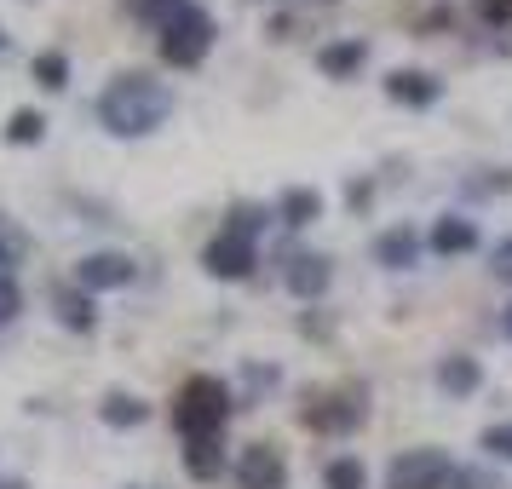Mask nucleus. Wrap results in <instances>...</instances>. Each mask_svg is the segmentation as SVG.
Returning a JSON list of instances; mask_svg holds the SVG:
<instances>
[{
	"label": "nucleus",
	"mask_w": 512,
	"mask_h": 489,
	"mask_svg": "<svg viewBox=\"0 0 512 489\" xmlns=\"http://www.w3.org/2000/svg\"><path fill=\"white\" fill-rule=\"evenodd\" d=\"M173 116V93H167L156 75H116L104 98H98V121L116 133V139H144Z\"/></svg>",
	"instance_id": "nucleus-1"
},
{
	"label": "nucleus",
	"mask_w": 512,
	"mask_h": 489,
	"mask_svg": "<svg viewBox=\"0 0 512 489\" xmlns=\"http://www.w3.org/2000/svg\"><path fill=\"white\" fill-rule=\"evenodd\" d=\"M225 420H231V386L213 380V374L185 380V392H179V403H173V426H179L185 438H219Z\"/></svg>",
	"instance_id": "nucleus-2"
},
{
	"label": "nucleus",
	"mask_w": 512,
	"mask_h": 489,
	"mask_svg": "<svg viewBox=\"0 0 512 489\" xmlns=\"http://www.w3.org/2000/svg\"><path fill=\"white\" fill-rule=\"evenodd\" d=\"M208 47H213V18L202 6H185V12L162 29V58L173 70H196V64L208 58Z\"/></svg>",
	"instance_id": "nucleus-3"
},
{
	"label": "nucleus",
	"mask_w": 512,
	"mask_h": 489,
	"mask_svg": "<svg viewBox=\"0 0 512 489\" xmlns=\"http://www.w3.org/2000/svg\"><path fill=\"white\" fill-rule=\"evenodd\" d=\"M455 478V466L443 449H403L386 472V489H443Z\"/></svg>",
	"instance_id": "nucleus-4"
},
{
	"label": "nucleus",
	"mask_w": 512,
	"mask_h": 489,
	"mask_svg": "<svg viewBox=\"0 0 512 489\" xmlns=\"http://www.w3.org/2000/svg\"><path fill=\"white\" fill-rule=\"evenodd\" d=\"M236 484L242 489H282L288 484V461H282L271 443H248L236 455Z\"/></svg>",
	"instance_id": "nucleus-5"
},
{
	"label": "nucleus",
	"mask_w": 512,
	"mask_h": 489,
	"mask_svg": "<svg viewBox=\"0 0 512 489\" xmlns=\"http://www.w3.org/2000/svg\"><path fill=\"white\" fill-rule=\"evenodd\" d=\"M133 259L127 254H87L75 265V288H87V294H110V288H127L133 282Z\"/></svg>",
	"instance_id": "nucleus-6"
},
{
	"label": "nucleus",
	"mask_w": 512,
	"mask_h": 489,
	"mask_svg": "<svg viewBox=\"0 0 512 489\" xmlns=\"http://www.w3.org/2000/svg\"><path fill=\"white\" fill-rule=\"evenodd\" d=\"M202 265H208V277H219V282H242L254 271V242H242V236H213Z\"/></svg>",
	"instance_id": "nucleus-7"
},
{
	"label": "nucleus",
	"mask_w": 512,
	"mask_h": 489,
	"mask_svg": "<svg viewBox=\"0 0 512 489\" xmlns=\"http://www.w3.org/2000/svg\"><path fill=\"white\" fill-rule=\"evenodd\" d=\"M328 277H334V271H328V259H323V254H294L288 265H282V282H288V294H300V300H317V294L328 288Z\"/></svg>",
	"instance_id": "nucleus-8"
},
{
	"label": "nucleus",
	"mask_w": 512,
	"mask_h": 489,
	"mask_svg": "<svg viewBox=\"0 0 512 489\" xmlns=\"http://www.w3.org/2000/svg\"><path fill=\"white\" fill-rule=\"evenodd\" d=\"M386 93H392L397 104H415V110H426V104H438L443 81H438V75H426V70H392V75H386Z\"/></svg>",
	"instance_id": "nucleus-9"
},
{
	"label": "nucleus",
	"mask_w": 512,
	"mask_h": 489,
	"mask_svg": "<svg viewBox=\"0 0 512 489\" xmlns=\"http://www.w3.org/2000/svg\"><path fill=\"white\" fill-rule=\"evenodd\" d=\"M374 259L386 265V271H409L420 259V236H415V225H392V231L374 242Z\"/></svg>",
	"instance_id": "nucleus-10"
},
{
	"label": "nucleus",
	"mask_w": 512,
	"mask_h": 489,
	"mask_svg": "<svg viewBox=\"0 0 512 489\" xmlns=\"http://www.w3.org/2000/svg\"><path fill=\"white\" fill-rule=\"evenodd\" d=\"M52 305H58V323L64 328H75V334H93L98 328V305H93V294H87V288H58V294H52Z\"/></svg>",
	"instance_id": "nucleus-11"
},
{
	"label": "nucleus",
	"mask_w": 512,
	"mask_h": 489,
	"mask_svg": "<svg viewBox=\"0 0 512 489\" xmlns=\"http://www.w3.org/2000/svg\"><path fill=\"white\" fill-rule=\"evenodd\" d=\"M432 248H438L443 259L472 254V248H478V225H472V219H461V213H443L438 225H432Z\"/></svg>",
	"instance_id": "nucleus-12"
},
{
	"label": "nucleus",
	"mask_w": 512,
	"mask_h": 489,
	"mask_svg": "<svg viewBox=\"0 0 512 489\" xmlns=\"http://www.w3.org/2000/svg\"><path fill=\"white\" fill-rule=\"evenodd\" d=\"M369 64V41H334V47L317 52V70L334 75V81H346V75H357Z\"/></svg>",
	"instance_id": "nucleus-13"
},
{
	"label": "nucleus",
	"mask_w": 512,
	"mask_h": 489,
	"mask_svg": "<svg viewBox=\"0 0 512 489\" xmlns=\"http://www.w3.org/2000/svg\"><path fill=\"white\" fill-rule=\"evenodd\" d=\"M277 219H282V225H294V231H300V225H317V219H323V196H317V190H305V185L282 190Z\"/></svg>",
	"instance_id": "nucleus-14"
},
{
	"label": "nucleus",
	"mask_w": 512,
	"mask_h": 489,
	"mask_svg": "<svg viewBox=\"0 0 512 489\" xmlns=\"http://www.w3.org/2000/svg\"><path fill=\"white\" fill-rule=\"evenodd\" d=\"M305 420L323 426V432H351V426L363 420V403H357V397H328L317 409H305Z\"/></svg>",
	"instance_id": "nucleus-15"
},
{
	"label": "nucleus",
	"mask_w": 512,
	"mask_h": 489,
	"mask_svg": "<svg viewBox=\"0 0 512 489\" xmlns=\"http://www.w3.org/2000/svg\"><path fill=\"white\" fill-rule=\"evenodd\" d=\"M98 415H104V426L127 432V426H144V420H150V403L133 397V392H110L104 403H98Z\"/></svg>",
	"instance_id": "nucleus-16"
},
{
	"label": "nucleus",
	"mask_w": 512,
	"mask_h": 489,
	"mask_svg": "<svg viewBox=\"0 0 512 489\" xmlns=\"http://www.w3.org/2000/svg\"><path fill=\"white\" fill-rule=\"evenodd\" d=\"M185 472L190 478H219L225 472V449H219V438H185Z\"/></svg>",
	"instance_id": "nucleus-17"
},
{
	"label": "nucleus",
	"mask_w": 512,
	"mask_h": 489,
	"mask_svg": "<svg viewBox=\"0 0 512 489\" xmlns=\"http://www.w3.org/2000/svg\"><path fill=\"white\" fill-rule=\"evenodd\" d=\"M438 386L449 397H466V392H478V386H484V369H478L472 357H443V363H438Z\"/></svg>",
	"instance_id": "nucleus-18"
},
{
	"label": "nucleus",
	"mask_w": 512,
	"mask_h": 489,
	"mask_svg": "<svg viewBox=\"0 0 512 489\" xmlns=\"http://www.w3.org/2000/svg\"><path fill=\"white\" fill-rule=\"evenodd\" d=\"M24 259H29V231L18 225V219H12V213H0V271L12 277Z\"/></svg>",
	"instance_id": "nucleus-19"
},
{
	"label": "nucleus",
	"mask_w": 512,
	"mask_h": 489,
	"mask_svg": "<svg viewBox=\"0 0 512 489\" xmlns=\"http://www.w3.org/2000/svg\"><path fill=\"white\" fill-rule=\"evenodd\" d=\"M323 484L328 489H369V472H363L357 455H334V461L323 466Z\"/></svg>",
	"instance_id": "nucleus-20"
},
{
	"label": "nucleus",
	"mask_w": 512,
	"mask_h": 489,
	"mask_svg": "<svg viewBox=\"0 0 512 489\" xmlns=\"http://www.w3.org/2000/svg\"><path fill=\"white\" fill-rule=\"evenodd\" d=\"M41 139H47V116H41V110H12L6 144H41Z\"/></svg>",
	"instance_id": "nucleus-21"
},
{
	"label": "nucleus",
	"mask_w": 512,
	"mask_h": 489,
	"mask_svg": "<svg viewBox=\"0 0 512 489\" xmlns=\"http://www.w3.org/2000/svg\"><path fill=\"white\" fill-rule=\"evenodd\" d=\"M35 81H41L47 93H64V87H70V58H64V52H41V58H35Z\"/></svg>",
	"instance_id": "nucleus-22"
},
{
	"label": "nucleus",
	"mask_w": 512,
	"mask_h": 489,
	"mask_svg": "<svg viewBox=\"0 0 512 489\" xmlns=\"http://www.w3.org/2000/svg\"><path fill=\"white\" fill-rule=\"evenodd\" d=\"M190 0H133V18H144V24H156V29H167L179 12H185Z\"/></svg>",
	"instance_id": "nucleus-23"
},
{
	"label": "nucleus",
	"mask_w": 512,
	"mask_h": 489,
	"mask_svg": "<svg viewBox=\"0 0 512 489\" xmlns=\"http://www.w3.org/2000/svg\"><path fill=\"white\" fill-rule=\"evenodd\" d=\"M259 225H265V208L242 202V208H231V219H225V236H242V242H254Z\"/></svg>",
	"instance_id": "nucleus-24"
},
{
	"label": "nucleus",
	"mask_w": 512,
	"mask_h": 489,
	"mask_svg": "<svg viewBox=\"0 0 512 489\" xmlns=\"http://www.w3.org/2000/svg\"><path fill=\"white\" fill-rule=\"evenodd\" d=\"M18 311H24V288L0 271V323H18Z\"/></svg>",
	"instance_id": "nucleus-25"
},
{
	"label": "nucleus",
	"mask_w": 512,
	"mask_h": 489,
	"mask_svg": "<svg viewBox=\"0 0 512 489\" xmlns=\"http://www.w3.org/2000/svg\"><path fill=\"white\" fill-rule=\"evenodd\" d=\"M484 449L495 455V461H512V426H489V432H484Z\"/></svg>",
	"instance_id": "nucleus-26"
},
{
	"label": "nucleus",
	"mask_w": 512,
	"mask_h": 489,
	"mask_svg": "<svg viewBox=\"0 0 512 489\" xmlns=\"http://www.w3.org/2000/svg\"><path fill=\"white\" fill-rule=\"evenodd\" d=\"M449 489H495V478H489V472H478V466H455Z\"/></svg>",
	"instance_id": "nucleus-27"
},
{
	"label": "nucleus",
	"mask_w": 512,
	"mask_h": 489,
	"mask_svg": "<svg viewBox=\"0 0 512 489\" xmlns=\"http://www.w3.org/2000/svg\"><path fill=\"white\" fill-rule=\"evenodd\" d=\"M495 277H507V282H512V236L501 242V248H495Z\"/></svg>",
	"instance_id": "nucleus-28"
},
{
	"label": "nucleus",
	"mask_w": 512,
	"mask_h": 489,
	"mask_svg": "<svg viewBox=\"0 0 512 489\" xmlns=\"http://www.w3.org/2000/svg\"><path fill=\"white\" fill-rule=\"evenodd\" d=\"M484 12H489V18H512V0H489Z\"/></svg>",
	"instance_id": "nucleus-29"
},
{
	"label": "nucleus",
	"mask_w": 512,
	"mask_h": 489,
	"mask_svg": "<svg viewBox=\"0 0 512 489\" xmlns=\"http://www.w3.org/2000/svg\"><path fill=\"white\" fill-rule=\"evenodd\" d=\"M0 489H29L24 478H0Z\"/></svg>",
	"instance_id": "nucleus-30"
},
{
	"label": "nucleus",
	"mask_w": 512,
	"mask_h": 489,
	"mask_svg": "<svg viewBox=\"0 0 512 489\" xmlns=\"http://www.w3.org/2000/svg\"><path fill=\"white\" fill-rule=\"evenodd\" d=\"M507 340H512V305H507Z\"/></svg>",
	"instance_id": "nucleus-31"
},
{
	"label": "nucleus",
	"mask_w": 512,
	"mask_h": 489,
	"mask_svg": "<svg viewBox=\"0 0 512 489\" xmlns=\"http://www.w3.org/2000/svg\"><path fill=\"white\" fill-rule=\"evenodd\" d=\"M0 52H6V29H0Z\"/></svg>",
	"instance_id": "nucleus-32"
}]
</instances>
